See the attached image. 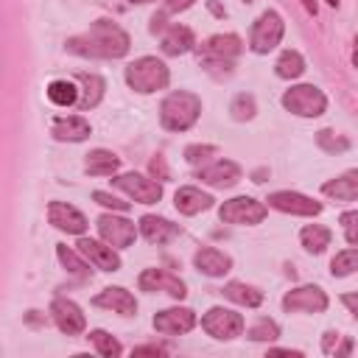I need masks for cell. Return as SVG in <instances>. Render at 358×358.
Segmentation results:
<instances>
[{
  "label": "cell",
  "instance_id": "4dcf8cb0",
  "mask_svg": "<svg viewBox=\"0 0 358 358\" xmlns=\"http://www.w3.org/2000/svg\"><path fill=\"white\" fill-rule=\"evenodd\" d=\"M274 70H277V76L286 79V81L299 79V76L305 73V59H302L299 51H283L280 59H277V65H274Z\"/></svg>",
  "mask_w": 358,
  "mask_h": 358
},
{
  "label": "cell",
  "instance_id": "60d3db41",
  "mask_svg": "<svg viewBox=\"0 0 358 358\" xmlns=\"http://www.w3.org/2000/svg\"><path fill=\"white\" fill-rule=\"evenodd\" d=\"M194 3H196V0H168L165 9H162V15L168 17V15H176V12H185V9H191Z\"/></svg>",
  "mask_w": 358,
  "mask_h": 358
},
{
  "label": "cell",
  "instance_id": "cb8c5ba5",
  "mask_svg": "<svg viewBox=\"0 0 358 358\" xmlns=\"http://www.w3.org/2000/svg\"><path fill=\"white\" fill-rule=\"evenodd\" d=\"M90 120L81 115H62L54 120V137L62 143H81L90 137Z\"/></svg>",
  "mask_w": 358,
  "mask_h": 358
},
{
  "label": "cell",
  "instance_id": "6da1fadb",
  "mask_svg": "<svg viewBox=\"0 0 358 358\" xmlns=\"http://www.w3.org/2000/svg\"><path fill=\"white\" fill-rule=\"evenodd\" d=\"M129 34L112 20H95L84 34H76L65 42V48L84 59H120L129 54Z\"/></svg>",
  "mask_w": 358,
  "mask_h": 358
},
{
  "label": "cell",
  "instance_id": "603a6c76",
  "mask_svg": "<svg viewBox=\"0 0 358 358\" xmlns=\"http://www.w3.org/2000/svg\"><path fill=\"white\" fill-rule=\"evenodd\" d=\"M194 48H196V37H194V31L188 26L176 23V26H168L162 31V54L165 56H182V54H188Z\"/></svg>",
  "mask_w": 358,
  "mask_h": 358
},
{
  "label": "cell",
  "instance_id": "ac0fdd59",
  "mask_svg": "<svg viewBox=\"0 0 358 358\" xmlns=\"http://www.w3.org/2000/svg\"><path fill=\"white\" fill-rule=\"evenodd\" d=\"M48 221L62 230V233H70V235H84L87 230V219L81 210H76L73 205L68 202H51L48 205Z\"/></svg>",
  "mask_w": 358,
  "mask_h": 358
},
{
  "label": "cell",
  "instance_id": "8d00e7d4",
  "mask_svg": "<svg viewBox=\"0 0 358 358\" xmlns=\"http://www.w3.org/2000/svg\"><path fill=\"white\" fill-rule=\"evenodd\" d=\"M247 336L252 338V341H274L277 336H280V325L274 322V319H258L249 330H247Z\"/></svg>",
  "mask_w": 358,
  "mask_h": 358
},
{
  "label": "cell",
  "instance_id": "e575fe53",
  "mask_svg": "<svg viewBox=\"0 0 358 358\" xmlns=\"http://www.w3.org/2000/svg\"><path fill=\"white\" fill-rule=\"evenodd\" d=\"M316 143H319V148L327 151V154H344V151L350 148V140H347L344 134L330 132V129H322V132L316 134Z\"/></svg>",
  "mask_w": 358,
  "mask_h": 358
},
{
  "label": "cell",
  "instance_id": "836d02e7",
  "mask_svg": "<svg viewBox=\"0 0 358 358\" xmlns=\"http://www.w3.org/2000/svg\"><path fill=\"white\" fill-rule=\"evenodd\" d=\"M230 112H233V118L235 120H252L255 118V112H258V104H255V95H249V93H238L235 98H233V104H230Z\"/></svg>",
  "mask_w": 358,
  "mask_h": 358
},
{
  "label": "cell",
  "instance_id": "52a82bcc",
  "mask_svg": "<svg viewBox=\"0 0 358 358\" xmlns=\"http://www.w3.org/2000/svg\"><path fill=\"white\" fill-rule=\"evenodd\" d=\"M112 185L118 191H123L129 199H134L137 205H157L162 199V185L157 179H148L137 171H129V173H120L112 179Z\"/></svg>",
  "mask_w": 358,
  "mask_h": 358
},
{
  "label": "cell",
  "instance_id": "d590c367",
  "mask_svg": "<svg viewBox=\"0 0 358 358\" xmlns=\"http://www.w3.org/2000/svg\"><path fill=\"white\" fill-rule=\"evenodd\" d=\"M90 341H93V344H95V350H98L101 355H107V358H115V355H120V352H123L120 341H118L115 336H109L107 330H93V333H90Z\"/></svg>",
  "mask_w": 358,
  "mask_h": 358
},
{
  "label": "cell",
  "instance_id": "b9f144b4",
  "mask_svg": "<svg viewBox=\"0 0 358 358\" xmlns=\"http://www.w3.org/2000/svg\"><path fill=\"white\" fill-rule=\"evenodd\" d=\"M338 338H341V336H338L336 330H327V333H325V338H322V350H325L327 355H333V350H336Z\"/></svg>",
  "mask_w": 358,
  "mask_h": 358
},
{
  "label": "cell",
  "instance_id": "4fadbf2b",
  "mask_svg": "<svg viewBox=\"0 0 358 358\" xmlns=\"http://www.w3.org/2000/svg\"><path fill=\"white\" fill-rule=\"evenodd\" d=\"M51 319H54L56 327H59L62 333H68V336H79V333H84V327H87V319H84L81 308H79L73 299H68V297H56V299L51 302Z\"/></svg>",
  "mask_w": 358,
  "mask_h": 358
},
{
  "label": "cell",
  "instance_id": "7c38bea8",
  "mask_svg": "<svg viewBox=\"0 0 358 358\" xmlns=\"http://www.w3.org/2000/svg\"><path fill=\"white\" fill-rule=\"evenodd\" d=\"M244 51V42L238 34H216L210 37L205 45H199V59H210V62H235Z\"/></svg>",
  "mask_w": 358,
  "mask_h": 358
},
{
  "label": "cell",
  "instance_id": "277c9868",
  "mask_svg": "<svg viewBox=\"0 0 358 358\" xmlns=\"http://www.w3.org/2000/svg\"><path fill=\"white\" fill-rule=\"evenodd\" d=\"M283 107L299 118H319L327 109V95L313 84H297V87L286 90Z\"/></svg>",
  "mask_w": 358,
  "mask_h": 358
},
{
  "label": "cell",
  "instance_id": "f907efd6",
  "mask_svg": "<svg viewBox=\"0 0 358 358\" xmlns=\"http://www.w3.org/2000/svg\"><path fill=\"white\" fill-rule=\"evenodd\" d=\"M129 3H137V6H143V3H154V0H129Z\"/></svg>",
  "mask_w": 358,
  "mask_h": 358
},
{
  "label": "cell",
  "instance_id": "7bdbcfd3",
  "mask_svg": "<svg viewBox=\"0 0 358 358\" xmlns=\"http://www.w3.org/2000/svg\"><path fill=\"white\" fill-rule=\"evenodd\" d=\"M165 350L157 347V344H143V347H134V355H162Z\"/></svg>",
  "mask_w": 358,
  "mask_h": 358
},
{
  "label": "cell",
  "instance_id": "f6af8a7d",
  "mask_svg": "<svg viewBox=\"0 0 358 358\" xmlns=\"http://www.w3.org/2000/svg\"><path fill=\"white\" fill-rule=\"evenodd\" d=\"M350 352H352V338H344L341 347L333 350V355H350Z\"/></svg>",
  "mask_w": 358,
  "mask_h": 358
},
{
  "label": "cell",
  "instance_id": "d6986e66",
  "mask_svg": "<svg viewBox=\"0 0 358 358\" xmlns=\"http://www.w3.org/2000/svg\"><path fill=\"white\" fill-rule=\"evenodd\" d=\"M137 233L148 241V244H157V247H162V244H171L173 238H179V224H171L168 219H162V216H143L140 219V224H137Z\"/></svg>",
  "mask_w": 358,
  "mask_h": 358
},
{
  "label": "cell",
  "instance_id": "f5cc1de1",
  "mask_svg": "<svg viewBox=\"0 0 358 358\" xmlns=\"http://www.w3.org/2000/svg\"><path fill=\"white\" fill-rule=\"evenodd\" d=\"M244 3H255V0H244Z\"/></svg>",
  "mask_w": 358,
  "mask_h": 358
},
{
  "label": "cell",
  "instance_id": "83f0119b",
  "mask_svg": "<svg viewBox=\"0 0 358 358\" xmlns=\"http://www.w3.org/2000/svg\"><path fill=\"white\" fill-rule=\"evenodd\" d=\"M221 291H224V297H227L230 302H235V305H244V308H258V305L263 302V291H260V288H255V286H247V283H238V280L227 283Z\"/></svg>",
  "mask_w": 358,
  "mask_h": 358
},
{
  "label": "cell",
  "instance_id": "bcb514c9",
  "mask_svg": "<svg viewBox=\"0 0 358 358\" xmlns=\"http://www.w3.org/2000/svg\"><path fill=\"white\" fill-rule=\"evenodd\" d=\"M344 305H347L350 313H358V299H355V294H347V297H344Z\"/></svg>",
  "mask_w": 358,
  "mask_h": 358
},
{
  "label": "cell",
  "instance_id": "ab89813d",
  "mask_svg": "<svg viewBox=\"0 0 358 358\" xmlns=\"http://www.w3.org/2000/svg\"><path fill=\"white\" fill-rule=\"evenodd\" d=\"M93 202H98L101 208H112V210H129V202H120V199H115L112 194H107V191H95L93 194Z\"/></svg>",
  "mask_w": 358,
  "mask_h": 358
},
{
  "label": "cell",
  "instance_id": "e0dca14e",
  "mask_svg": "<svg viewBox=\"0 0 358 358\" xmlns=\"http://www.w3.org/2000/svg\"><path fill=\"white\" fill-rule=\"evenodd\" d=\"M137 286H140V291H148V294H154V291H168L173 299H182V297L188 294V288H185L182 280L173 277V274H168V272H162V269H146V272L137 277Z\"/></svg>",
  "mask_w": 358,
  "mask_h": 358
},
{
  "label": "cell",
  "instance_id": "4316f807",
  "mask_svg": "<svg viewBox=\"0 0 358 358\" xmlns=\"http://www.w3.org/2000/svg\"><path fill=\"white\" fill-rule=\"evenodd\" d=\"M87 173L90 176H112L118 168H120V157L107 151V148H95L87 154Z\"/></svg>",
  "mask_w": 358,
  "mask_h": 358
},
{
  "label": "cell",
  "instance_id": "7402d4cb",
  "mask_svg": "<svg viewBox=\"0 0 358 358\" xmlns=\"http://www.w3.org/2000/svg\"><path fill=\"white\" fill-rule=\"evenodd\" d=\"M173 205L182 216H196V213H205V210L213 208V196L194 188V185H185V188H179L173 194Z\"/></svg>",
  "mask_w": 358,
  "mask_h": 358
},
{
  "label": "cell",
  "instance_id": "1f68e13d",
  "mask_svg": "<svg viewBox=\"0 0 358 358\" xmlns=\"http://www.w3.org/2000/svg\"><path fill=\"white\" fill-rule=\"evenodd\" d=\"M56 255H59V263H62L70 274H76V277H90V266H87V260H84L79 252H73L70 247L59 244V247H56Z\"/></svg>",
  "mask_w": 358,
  "mask_h": 358
},
{
  "label": "cell",
  "instance_id": "9c48e42d",
  "mask_svg": "<svg viewBox=\"0 0 358 358\" xmlns=\"http://www.w3.org/2000/svg\"><path fill=\"white\" fill-rule=\"evenodd\" d=\"M98 235L104 244H109L112 249H126L134 244L137 238V227L134 221L123 219V216H112V213H104L98 219Z\"/></svg>",
  "mask_w": 358,
  "mask_h": 358
},
{
  "label": "cell",
  "instance_id": "8fae6325",
  "mask_svg": "<svg viewBox=\"0 0 358 358\" xmlns=\"http://www.w3.org/2000/svg\"><path fill=\"white\" fill-rule=\"evenodd\" d=\"M266 202H269V208L288 213V216H319L322 213L319 202H313L311 196L297 194V191H274V194H269Z\"/></svg>",
  "mask_w": 358,
  "mask_h": 358
},
{
  "label": "cell",
  "instance_id": "484cf974",
  "mask_svg": "<svg viewBox=\"0 0 358 358\" xmlns=\"http://www.w3.org/2000/svg\"><path fill=\"white\" fill-rule=\"evenodd\" d=\"M322 194L336 199V202H355L358 199V171H347L344 176L325 182Z\"/></svg>",
  "mask_w": 358,
  "mask_h": 358
},
{
  "label": "cell",
  "instance_id": "5bb4252c",
  "mask_svg": "<svg viewBox=\"0 0 358 358\" xmlns=\"http://www.w3.org/2000/svg\"><path fill=\"white\" fill-rule=\"evenodd\" d=\"M196 327V313L191 308H165L154 316V330L165 336H182Z\"/></svg>",
  "mask_w": 358,
  "mask_h": 358
},
{
  "label": "cell",
  "instance_id": "7dc6e473",
  "mask_svg": "<svg viewBox=\"0 0 358 358\" xmlns=\"http://www.w3.org/2000/svg\"><path fill=\"white\" fill-rule=\"evenodd\" d=\"M302 6H305V12H308V15H313V17L319 15V6H316V0H302Z\"/></svg>",
  "mask_w": 358,
  "mask_h": 358
},
{
  "label": "cell",
  "instance_id": "ffe728a7",
  "mask_svg": "<svg viewBox=\"0 0 358 358\" xmlns=\"http://www.w3.org/2000/svg\"><path fill=\"white\" fill-rule=\"evenodd\" d=\"M95 308H107V311H115L120 316H134L137 313V299L132 297V291L120 288V286H109L104 288L95 299H93Z\"/></svg>",
  "mask_w": 358,
  "mask_h": 358
},
{
  "label": "cell",
  "instance_id": "8992f818",
  "mask_svg": "<svg viewBox=\"0 0 358 358\" xmlns=\"http://www.w3.org/2000/svg\"><path fill=\"white\" fill-rule=\"evenodd\" d=\"M266 205L252 199V196H235L219 208V219L224 224H238V227H255L266 219Z\"/></svg>",
  "mask_w": 358,
  "mask_h": 358
},
{
  "label": "cell",
  "instance_id": "f35d334b",
  "mask_svg": "<svg viewBox=\"0 0 358 358\" xmlns=\"http://www.w3.org/2000/svg\"><path fill=\"white\" fill-rule=\"evenodd\" d=\"M341 224H344L347 244H350V247H355V244H358V230H355V224H358V213H355V210H347V213L341 216Z\"/></svg>",
  "mask_w": 358,
  "mask_h": 358
},
{
  "label": "cell",
  "instance_id": "f546056e",
  "mask_svg": "<svg viewBox=\"0 0 358 358\" xmlns=\"http://www.w3.org/2000/svg\"><path fill=\"white\" fill-rule=\"evenodd\" d=\"M45 93H48L51 104H56V107H76V101H79V87H76V81H70V79H56V81H51Z\"/></svg>",
  "mask_w": 358,
  "mask_h": 358
},
{
  "label": "cell",
  "instance_id": "681fc988",
  "mask_svg": "<svg viewBox=\"0 0 358 358\" xmlns=\"http://www.w3.org/2000/svg\"><path fill=\"white\" fill-rule=\"evenodd\" d=\"M269 355H299V350H269Z\"/></svg>",
  "mask_w": 358,
  "mask_h": 358
},
{
  "label": "cell",
  "instance_id": "2e32d148",
  "mask_svg": "<svg viewBox=\"0 0 358 358\" xmlns=\"http://www.w3.org/2000/svg\"><path fill=\"white\" fill-rule=\"evenodd\" d=\"M196 179L210 188H233L235 182H241V165L233 159H216L210 165H202Z\"/></svg>",
  "mask_w": 358,
  "mask_h": 358
},
{
  "label": "cell",
  "instance_id": "3957f363",
  "mask_svg": "<svg viewBox=\"0 0 358 358\" xmlns=\"http://www.w3.org/2000/svg\"><path fill=\"white\" fill-rule=\"evenodd\" d=\"M171 81V70L162 59L157 56H140L134 59L129 68H126V84L140 93V95H148V93H157V90H165Z\"/></svg>",
  "mask_w": 358,
  "mask_h": 358
},
{
  "label": "cell",
  "instance_id": "44dd1931",
  "mask_svg": "<svg viewBox=\"0 0 358 358\" xmlns=\"http://www.w3.org/2000/svg\"><path fill=\"white\" fill-rule=\"evenodd\" d=\"M194 266L208 274V277H224L230 269H233V258L216 247H202L196 255H194Z\"/></svg>",
  "mask_w": 358,
  "mask_h": 358
},
{
  "label": "cell",
  "instance_id": "c3c4849f",
  "mask_svg": "<svg viewBox=\"0 0 358 358\" xmlns=\"http://www.w3.org/2000/svg\"><path fill=\"white\" fill-rule=\"evenodd\" d=\"M208 6H210V12H213L216 17H227V12H224V9H221V6L216 3V0H210V3H208Z\"/></svg>",
  "mask_w": 358,
  "mask_h": 358
},
{
  "label": "cell",
  "instance_id": "ba28073f",
  "mask_svg": "<svg viewBox=\"0 0 358 358\" xmlns=\"http://www.w3.org/2000/svg\"><path fill=\"white\" fill-rule=\"evenodd\" d=\"M202 327L208 330V336H213L219 341H230V338H235V336L244 333V316L235 313V311H230V308L216 305V308H210L202 316Z\"/></svg>",
  "mask_w": 358,
  "mask_h": 358
},
{
  "label": "cell",
  "instance_id": "5b68a950",
  "mask_svg": "<svg viewBox=\"0 0 358 358\" xmlns=\"http://www.w3.org/2000/svg\"><path fill=\"white\" fill-rule=\"evenodd\" d=\"M283 34H286V23H283L280 12L269 9L255 20V26L249 31V48L255 54H269L283 42Z\"/></svg>",
  "mask_w": 358,
  "mask_h": 358
},
{
  "label": "cell",
  "instance_id": "74e56055",
  "mask_svg": "<svg viewBox=\"0 0 358 358\" xmlns=\"http://www.w3.org/2000/svg\"><path fill=\"white\" fill-rule=\"evenodd\" d=\"M219 154V148L216 146H188L185 148V159L191 162V165H202V162H208L210 157H216Z\"/></svg>",
  "mask_w": 358,
  "mask_h": 358
},
{
  "label": "cell",
  "instance_id": "816d5d0a",
  "mask_svg": "<svg viewBox=\"0 0 358 358\" xmlns=\"http://www.w3.org/2000/svg\"><path fill=\"white\" fill-rule=\"evenodd\" d=\"M325 3H327V6H333V9H336V6H338V0H325Z\"/></svg>",
  "mask_w": 358,
  "mask_h": 358
},
{
  "label": "cell",
  "instance_id": "9a60e30c",
  "mask_svg": "<svg viewBox=\"0 0 358 358\" xmlns=\"http://www.w3.org/2000/svg\"><path fill=\"white\" fill-rule=\"evenodd\" d=\"M76 247H79V255L84 260H90L95 269H101V272H118L120 269V255L109 244H101L95 238H79Z\"/></svg>",
  "mask_w": 358,
  "mask_h": 358
},
{
  "label": "cell",
  "instance_id": "f1b7e54d",
  "mask_svg": "<svg viewBox=\"0 0 358 358\" xmlns=\"http://www.w3.org/2000/svg\"><path fill=\"white\" fill-rule=\"evenodd\" d=\"M330 238H333V233L325 224H308L299 233V241H302L305 252H311V255H322L330 247Z\"/></svg>",
  "mask_w": 358,
  "mask_h": 358
},
{
  "label": "cell",
  "instance_id": "7a4b0ae2",
  "mask_svg": "<svg viewBox=\"0 0 358 358\" xmlns=\"http://www.w3.org/2000/svg\"><path fill=\"white\" fill-rule=\"evenodd\" d=\"M202 115V98L188 93V90H176L168 93L159 104V123L168 132H188Z\"/></svg>",
  "mask_w": 358,
  "mask_h": 358
},
{
  "label": "cell",
  "instance_id": "30bf717a",
  "mask_svg": "<svg viewBox=\"0 0 358 358\" xmlns=\"http://www.w3.org/2000/svg\"><path fill=\"white\" fill-rule=\"evenodd\" d=\"M283 308L288 313H322L327 311V294L319 286H299L283 297Z\"/></svg>",
  "mask_w": 358,
  "mask_h": 358
},
{
  "label": "cell",
  "instance_id": "d6a6232c",
  "mask_svg": "<svg viewBox=\"0 0 358 358\" xmlns=\"http://www.w3.org/2000/svg\"><path fill=\"white\" fill-rule=\"evenodd\" d=\"M355 269H358V249H355V247L336 252V258H333V263H330L333 277H347V274H352Z\"/></svg>",
  "mask_w": 358,
  "mask_h": 358
},
{
  "label": "cell",
  "instance_id": "d4e9b609",
  "mask_svg": "<svg viewBox=\"0 0 358 358\" xmlns=\"http://www.w3.org/2000/svg\"><path fill=\"white\" fill-rule=\"evenodd\" d=\"M76 81L81 84V95H79V101H76V107L81 109V112H87V109H93V107H98L101 104V98H104V90H107V81L98 76V73H79L76 76Z\"/></svg>",
  "mask_w": 358,
  "mask_h": 358
},
{
  "label": "cell",
  "instance_id": "ee69618b",
  "mask_svg": "<svg viewBox=\"0 0 358 358\" xmlns=\"http://www.w3.org/2000/svg\"><path fill=\"white\" fill-rule=\"evenodd\" d=\"M165 29H168V26H165V15H162V12L154 15V17H151V34H162Z\"/></svg>",
  "mask_w": 358,
  "mask_h": 358
}]
</instances>
